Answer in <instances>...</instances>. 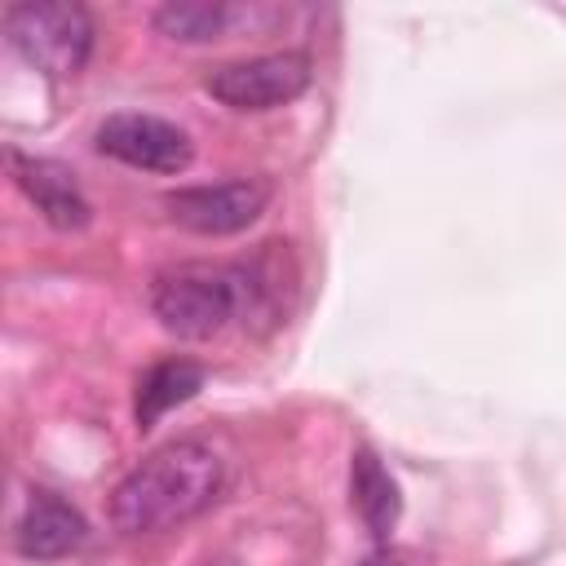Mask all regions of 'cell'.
Segmentation results:
<instances>
[{
  "label": "cell",
  "instance_id": "6da1fadb",
  "mask_svg": "<svg viewBox=\"0 0 566 566\" xmlns=\"http://www.w3.org/2000/svg\"><path fill=\"white\" fill-rule=\"evenodd\" d=\"M221 491V460L212 447L181 438L150 451L111 495V522L124 535H155L199 517Z\"/></svg>",
  "mask_w": 566,
  "mask_h": 566
},
{
  "label": "cell",
  "instance_id": "7a4b0ae2",
  "mask_svg": "<svg viewBox=\"0 0 566 566\" xmlns=\"http://www.w3.org/2000/svg\"><path fill=\"white\" fill-rule=\"evenodd\" d=\"M243 274L239 270H212V265H177L155 279L150 310L164 323V332L181 340H208L217 336L243 305Z\"/></svg>",
  "mask_w": 566,
  "mask_h": 566
},
{
  "label": "cell",
  "instance_id": "3957f363",
  "mask_svg": "<svg viewBox=\"0 0 566 566\" xmlns=\"http://www.w3.org/2000/svg\"><path fill=\"white\" fill-rule=\"evenodd\" d=\"M4 35L18 57L53 80H71L84 71L93 53V18L71 0H27L4 13Z\"/></svg>",
  "mask_w": 566,
  "mask_h": 566
},
{
  "label": "cell",
  "instance_id": "277c9868",
  "mask_svg": "<svg viewBox=\"0 0 566 566\" xmlns=\"http://www.w3.org/2000/svg\"><path fill=\"white\" fill-rule=\"evenodd\" d=\"M310 75H314L310 57L296 49H283V53L226 62L203 75V88L230 111H274L283 102L301 97L310 88Z\"/></svg>",
  "mask_w": 566,
  "mask_h": 566
},
{
  "label": "cell",
  "instance_id": "5b68a950",
  "mask_svg": "<svg viewBox=\"0 0 566 566\" xmlns=\"http://www.w3.org/2000/svg\"><path fill=\"white\" fill-rule=\"evenodd\" d=\"M274 199L265 177H230L212 186H181L164 195L168 217L190 234H239L248 230Z\"/></svg>",
  "mask_w": 566,
  "mask_h": 566
},
{
  "label": "cell",
  "instance_id": "8992f818",
  "mask_svg": "<svg viewBox=\"0 0 566 566\" xmlns=\"http://www.w3.org/2000/svg\"><path fill=\"white\" fill-rule=\"evenodd\" d=\"M97 150L128 164V168H142V172H186L190 159H195V146L190 137L159 119V115H146V111H119V115H106L102 128H97Z\"/></svg>",
  "mask_w": 566,
  "mask_h": 566
},
{
  "label": "cell",
  "instance_id": "52a82bcc",
  "mask_svg": "<svg viewBox=\"0 0 566 566\" xmlns=\"http://www.w3.org/2000/svg\"><path fill=\"white\" fill-rule=\"evenodd\" d=\"M9 168H13V181L22 186V195L40 208V217L53 230H84L88 226L93 208H88V199H84V190L66 164L9 150Z\"/></svg>",
  "mask_w": 566,
  "mask_h": 566
},
{
  "label": "cell",
  "instance_id": "ba28073f",
  "mask_svg": "<svg viewBox=\"0 0 566 566\" xmlns=\"http://www.w3.org/2000/svg\"><path fill=\"white\" fill-rule=\"evenodd\" d=\"M84 535H88L84 513L53 491H35L13 526V544L27 562H57V557L75 553L84 544Z\"/></svg>",
  "mask_w": 566,
  "mask_h": 566
},
{
  "label": "cell",
  "instance_id": "9c48e42d",
  "mask_svg": "<svg viewBox=\"0 0 566 566\" xmlns=\"http://www.w3.org/2000/svg\"><path fill=\"white\" fill-rule=\"evenodd\" d=\"M349 500H354L358 517L367 522V531L376 539H389V531L398 526V513H402V491L371 447H358L349 460Z\"/></svg>",
  "mask_w": 566,
  "mask_h": 566
},
{
  "label": "cell",
  "instance_id": "30bf717a",
  "mask_svg": "<svg viewBox=\"0 0 566 566\" xmlns=\"http://www.w3.org/2000/svg\"><path fill=\"white\" fill-rule=\"evenodd\" d=\"M203 389V367L190 358H164L155 363L142 380H137V402H133V420L137 429H150L164 411L190 402Z\"/></svg>",
  "mask_w": 566,
  "mask_h": 566
},
{
  "label": "cell",
  "instance_id": "8fae6325",
  "mask_svg": "<svg viewBox=\"0 0 566 566\" xmlns=\"http://www.w3.org/2000/svg\"><path fill=\"white\" fill-rule=\"evenodd\" d=\"M230 27V4L226 0H168L155 9V31L181 44H203L217 40Z\"/></svg>",
  "mask_w": 566,
  "mask_h": 566
},
{
  "label": "cell",
  "instance_id": "7c38bea8",
  "mask_svg": "<svg viewBox=\"0 0 566 566\" xmlns=\"http://www.w3.org/2000/svg\"><path fill=\"white\" fill-rule=\"evenodd\" d=\"M358 566H407V557H402L398 548H376V553H367Z\"/></svg>",
  "mask_w": 566,
  "mask_h": 566
}]
</instances>
